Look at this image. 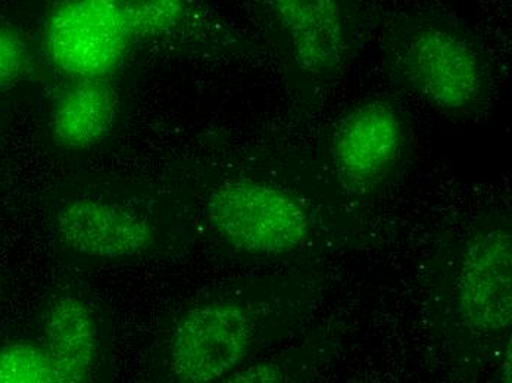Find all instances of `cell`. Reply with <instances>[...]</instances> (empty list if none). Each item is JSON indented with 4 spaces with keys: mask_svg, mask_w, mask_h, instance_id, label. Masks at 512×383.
<instances>
[{
    "mask_svg": "<svg viewBox=\"0 0 512 383\" xmlns=\"http://www.w3.org/2000/svg\"><path fill=\"white\" fill-rule=\"evenodd\" d=\"M56 227L64 245L77 254L124 258L154 245V229L127 208L98 199H77L59 210Z\"/></svg>",
    "mask_w": 512,
    "mask_h": 383,
    "instance_id": "8",
    "label": "cell"
},
{
    "mask_svg": "<svg viewBox=\"0 0 512 383\" xmlns=\"http://www.w3.org/2000/svg\"><path fill=\"white\" fill-rule=\"evenodd\" d=\"M208 211L229 244L252 254H286L302 247L309 235L305 208L289 193L264 183H224L212 193Z\"/></svg>",
    "mask_w": 512,
    "mask_h": 383,
    "instance_id": "2",
    "label": "cell"
},
{
    "mask_svg": "<svg viewBox=\"0 0 512 383\" xmlns=\"http://www.w3.org/2000/svg\"><path fill=\"white\" fill-rule=\"evenodd\" d=\"M131 36L180 30L193 15L192 0H96Z\"/></svg>",
    "mask_w": 512,
    "mask_h": 383,
    "instance_id": "11",
    "label": "cell"
},
{
    "mask_svg": "<svg viewBox=\"0 0 512 383\" xmlns=\"http://www.w3.org/2000/svg\"><path fill=\"white\" fill-rule=\"evenodd\" d=\"M395 56L405 82L437 110L464 112L483 95L482 59L470 39L446 21L417 18L405 24Z\"/></svg>",
    "mask_w": 512,
    "mask_h": 383,
    "instance_id": "1",
    "label": "cell"
},
{
    "mask_svg": "<svg viewBox=\"0 0 512 383\" xmlns=\"http://www.w3.org/2000/svg\"><path fill=\"white\" fill-rule=\"evenodd\" d=\"M252 323L233 302L190 311L171 339V370L181 382L206 383L229 375L246 357Z\"/></svg>",
    "mask_w": 512,
    "mask_h": 383,
    "instance_id": "4",
    "label": "cell"
},
{
    "mask_svg": "<svg viewBox=\"0 0 512 383\" xmlns=\"http://www.w3.org/2000/svg\"><path fill=\"white\" fill-rule=\"evenodd\" d=\"M460 302L473 328L501 330L512 320V239L487 230L468 242L460 273Z\"/></svg>",
    "mask_w": 512,
    "mask_h": 383,
    "instance_id": "7",
    "label": "cell"
},
{
    "mask_svg": "<svg viewBox=\"0 0 512 383\" xmlns=\"http://www.w3.org/2000/svg\"><path fill=\"white\" fill-rule=\"evenodd\" d=\"M0 383H59L48 350L31 344L0 348Z\"/></svg>",
    "mask_w": 512,
    "mask_h": 383,
    "instance_id": "12",
    "label": "cell"
},
{
    "mask_svg": "<svg viewBox=\"0 0 512 383\" xmlns=\"http://www.w3.org/2000/svg\"><path fill=\"white\" fill-rule=\"evenodd\" d=\"M283 375L276 366H268V364H258V366L249 367V369L240 370L230 376L229 382H279L282 381Z\"/></svg>",
    "mask_w": 512,
    "mask_h": 383,
    "instance_id": "14",
    "label": "cell"
},
{
    "mask_svg": "<svg viewBox=\"0 0 512 383\" xmlns=\"http://www.w3.org/2000/svg\"><path fill=\"white\" fill-rule=\"evenodd\" d=\"M117 108V93L105 80H78L56 99L53 136L65 148H90L111 132Z\"/></svg>",
    "mask_w": 512,
    "mask_h": 383,
    "instance_id": "9",
    "label": "cell"
},
{
    "mask_svg": "<svg viewBox=\"0 0 512 383\" xmlns=\"http://www.w3.org/2000/svg\"><path fill=\"white\" fill-rule=\"evenodd\" d=\"M405 143L401 117L384 101H367L348 112L332 139L337 176L349 189L374 188L390 173Z\"/></svg>",
    "mask_w": 512,
    "mask_h": 383,
    "instance_id": "5",
    "label": "cell"
},
{
    "mask_svg": "<svg viewBox=\"0 0 512 383\" xmlns=\"http://www.w3.org/2000/svg\"><path fill=\"white\" fill-rule=\"evenodd\" d=\"M265 5L304 73L326 76L342 67L351 46L348 0H265Z\"/></svg>",
    "mask_w": 512,
    "mask_h": 383,
    "instance_id": "6",
    "label": "cell"
},
{
    "mask_svg": "<svg viewBox=\"0 0 512 383\" xmlns=\"http://www.w3.org/2000/svg\"><path fill=\"white\" fill-rule=\"evenodd\" d=\"M131 36L96 0H64L46 26V51L56 68L77 80H105L118 70Z\"/></svg>",
    "mask_w": 512,
    "mask_h": 383,
    "instance_id": "3",
    "label": "cell"
},
{
    "mask_svg": "<svg viewBox=\"0 0 512 383\" xmlns=\"http://www.w3.org/2000/svg\"><path fill=\"white\" fill-rule=\"evenodd\" d=\"M46 339L59 383L86 382L98 353V333L92 311L83 301L62 297L46 319Z\"/></svg>",
    "mask_w": 512,
    "mask_h": 383,
    "instance_id": "10",
    "label": "cell"
},
{
    "mask_svg": "<svg viewBox=\"0 0 512 383\" xmlns=\"http://www.w3.org/2000/svg\"><path fill=\"white\" fill-rule=\"evenodd\" d=\"M30 52L17 30L0 26V89L17 82L26 73Z\"/></svg>",
    "mask_w": 512,
    "mask_h": 383,
    "instance_id": "13",
    "label": "cell"
}]
</instances>
